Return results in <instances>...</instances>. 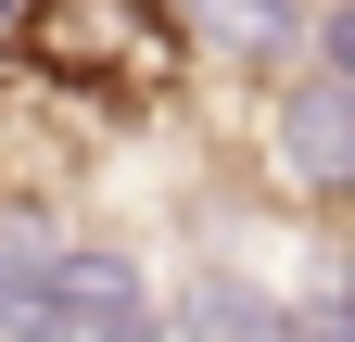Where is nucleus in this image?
I'll return each instance as SVG.
<instances>
[{
  "mask_svg": "<svg viewBox=\"0 0 355 342\" xmlns=\"http://www.w3.org/2000/svg\"><path fill=\"white\" fill-rule=\"evenodd\" d=\"M0 64L89 102L102 127H140L203 76L191 0H0Z\"/></svg>",
  "mask_w": 355,
  "mask_h": 342,
  "instance_id": "obj_1",
  "label": "nucleus"
},
{
  "mask_svg": "<svg viewBox=\"0 0 355 342\" xmlns=\"http://www.w3.org/2000/svg\"><path fill=\"white\" fill-rule=\"evenodd\" d=\"M304 64H330V76H355V0H318V38H304Z\"/></svg>",
  "mask_w": 355,
  "mask_h": 342,
  "instance_id": "obj_6",
  "label": "nucleus"
},
{
  "mask_svg": "<svg viewBox=\"0 0 355 342\" xmlns=\"http://www.w3.org/2000/svg\"><path fill=\"white\" fill-rule=\"evenodd\" d=\"M51 305H64V342H165V291L114 241H51Z\"/></svg>",
  "mask_w": 355,
  "mask_h": 342,
  "instance_id": "obj_4",
  "label": "nucleus"
},
{
  "mask_svg": "<svg viewBox=\"0 0 355 342\" xmlns=\"http://www.w3.org/2000/svg\"><path fill=\"white\" fill-rule=\"evenodd\" d=\"M318 305H330V317H343V342H355V253L330 267V291H318Z\"/></svg>",
  "mask_w": 355,
  "mask_h": 342,
  "instance_id": "obj_7",
  "label": "nucleus"
},
{
  "mask_svg": "<svg viewBox=\"0 0 355 342\" xmlns=\"http://www.w3.org/2000/svg\"><path fill=\"white\" fill-rule=\"evenodd\" d=\"M165 317L191 330V342H279V330H292V305H279L266 279H241V267H191V291H178Z\"/></svg>",
  "mask_w": 355,
  "mask_h": 342,
  "instance_id": "obj_5",
  "label": "nucleus"
},
{
  "mask_svg": "<svg viewBox=\"0 0 355 342\" xmlns=\"http://www.w3.org/2000/svg\"><path fill=\"white\" fill-rule=\"evenodd\" d=\"M279 342H343V317H330V305H292V330H279Z\"/></svg>",
  "mask_w": 355,
  "mask_h": 342,
  "instance_id": "obj_8",
  "label": "nucleus"
},
{
  "mask_svg": "<svg viewBox=\"0 0 355 342\" xmlns=\"http://www.w3.org/2000/svg\"><path fill=\"white\" fill-rule=\"evenodd\" d=\"M102 140H114V127L89 114V102H64V89H38V76L0 64V241H38V228H51L64 203L89 190Z\"/></svg>",
  "mask_w": 355,
  "mask_h": 342,
  "instance_id": "obj_2",
  "label": "nucleus"
},
{
  "mask_svg": "<svg viewBox=\"0 0 355 342\" xmlns=\"http://www.w3.org/2000/svg\"><path fill=\"white\" fill-rule=\"evenodd\" d=\"M266 165H279V190H292V203L355 216V76L292 64L279 89H266Z\"/></svg>",
  "mask_w": 355,
  "mask_h": 342,
  "instance_id": "obj_3",
  "label": "nucleus"
}]
</instances>
